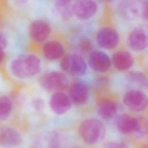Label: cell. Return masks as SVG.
I'll return each instance as SVG.
<instances>
[{
	"mask_svg": "<svg viewBox=\"0 0 148 148\" xmlns=\"http://www.w3.org/2000/svg\"><path fill=\"white\" fill-rule=\"evenodd\" d=\"M142 6L143 4L136 1H123L119 6V13L123 18L134 21L142 16Z\"/></svg>",
	"mask_w": 148,
	"mask_h": 148,
	"instance_id": "9c48e42d",
	"label": "cell"
},
{
	"mask_svg": "<svg viewBox=\"0 0 148 148\" xmlns=\"http://www.w3.org/2000/svg\"><path fill=\"white\" fill-rule=\"evenodd\" d=\"M79 132L83 140L89 145L97 144L105 136L103 124L97 119H87L83 121L79 127Z\"/></svg>",
	"mask_w": 148,
	"mask_h": 148,
	"instance_id": "7a4b0ae2",
	"label": "cell"
},
{
	"mask_svg": "<svg viewBox=\"0 0 148 148\" xmlns=\"http://www.w3.org/2000/svg\"><path fill=\"white\" fill-rule=\"evenodd\" d=\"M112 61L109 56L103 51L95 50L91 51L88 57V64L92 69L98 72L107 71Z\"/></svg>",
	"mask_w": 148,
	"mask_h": 148,
	"instance_id": "30bf717a",
	"label": "cell"
},
{
	"mask_svg": "<svg viewBox=\"0 0 148 148\" xmlns=\"http://www.w3.org/2000/svg\"><path fill=\"white\" fill-rule=\"evenodd\" d=\"M102 148H129L125 143L117 142H109L106 143Z\"/></svg>",
	"mask_w": 148,
	"mask_h": 148,
	"instance_id": "603a6c76",
	"label": "cell"
},
{
	"mask_svg": "<svg viewBox=\"0 0 148 148\" xmlns=\"http://www.w3.org/2000/svg\"><path fill=\"white\" fill-rule=\"evenodd\" d=\"M72 6L73 3L71 1L66 0H59L54 2V7L57 13L64 19H68L73 14Z\"/></svg>",
	"mask_w": 148,
	"mask_h": 148,
	"instance_id": "d6986e66",
	"label": "cell"
},
{
	"mask_svg": "<svg viewBox=\"0 0 148 148\" xmlns=\"http://www.w3.org/2000/svg\"><path fill=\"white\" fill-rule=\"evenodd\" d=\"M128 44L133 50L139 51L148 47V25H140L130 32Z\"/></svg>",
	"mask_w": 148,
	"mask_h": 148,
	"instance_id": "8992f818",
	"label": "cell"
},
{
	"mask_svg": "<svg viewBox=\"0 0 148 148\" xmlns=\"http://www.w3.org/2000/svg\"><path fill=\"white\" fill-rule=\"evenodd\" d=\"M116 124L118 131L123 134L138 132L140 130V124L139 120L128 114H122L119 116Z\"/></svg>",
	"mask_w": 148,
	"mask_h": 148,
	"instance_id": "8fae6325",
	"label": "cell"
},
{
	"mask_svg": "<svg viewBox=\"0 0 148 148\" xmlns=\"http://www.w3.org/2000/svg\"><path fill=\"white\" fill-rule=\"evenodd\" d=\"M40 86L49 91L60 92L65 90L68 84V78L64 73L53 71L45 73L39 80Z\"/></svg>",
	"mask_w": 148,
	"mask_h": 148,
	"instance_id": "3957f363",
	"label": "cell"
},
{
	"mask_svg": "<svg viewBox=\"0 0 148 148\" xmlns=\"http://www.w3.org/2000/svg\"><path fill=\"white\" fill-rule=\"evenodd\" d=\"M124 105L130 109L140 112L148 106V97L139 90H130L127 91L123 98Z\"/></svg>",
	"mask_w": 148,
	"mask_h": 148,
	"instance_id": "5b68a950",
	"label": "cell"
},
{
	"mask_svg": "<svg viewBox=\"0 0 148 148\" xmlns=\"http://www.w3.org/2000/svg\"><path fill=\"white\" fill-rule=\"evenodd\" d=\"M72 102L80 105L86 103L89 98L90 92L87 86L83 83L77 82L73 83L69 91Z\"/></svg>",
	"mask_w": 148,
	"mask_h": 148,
	"instance_id": "5bb4252c",
	"label": "cell"
},
{
	"mask_svg": "<svg viewBox=\"0 0 148 148\" xmlns=\"http://www.w3.org/2000/svg\"><path fill=\"white\" fill-rule=\"evenodd\" d=\"M12 109V101L8 97H0V119L4 120L8 118L11 113Z\"/></svg>",
	"mask_w": 148,
	"mask_h": 148,
	"instance_id": "44dd1931",
	"label": "cell"
},
{
	"mask_svg": "<svg viewBox=\"0 0 148 148\" xmlns=\"http://www.w3.org/2000/svg\"><path fill=\"white\" fill-rule=\"evenodd\" d=\"M128 81L140 88H148V78L142 73L132 71L127 75Z\"/></svg>",
	"mask_w": 148,
	"mask_h": 148,
	"instance_id": "ffe728a7",
	"label": "cell"
},
{
	"mask_svg": "<svg viewBox=\"0 0 148 148\" xmlns=\"http://www.w3.org/2000/svg\"><path fill=\"white\" fill-rule=\"evenodd\" d=\"M71 106L72 101L69 97L61 91L54 92L50 98V108L57 114L65 113L71 109Z\"/></svg>",
	"mask_w": 148,
	"mask_h": 148,
	"instance_id": "4fadbf2b",
	"label": "cell"
},
{
	"mask_svg": "<svg viewBox=\"0 0 148 148\" xmlns=\"http://www.w3.org/2000/svg\"><path fill=\"white\" fill-rule=\"evenodd\" d=\"M144 148H148V146H146V147H145Z\"/></svg>",
	"mask_w": 148,
	"mask_h": 148,
	"instance_id": "4316f807",
	"label": "cell"
},
{
	"mask_svg": "<svg viewBox=\"0 0 148 148\" xmlns=\"http://www.w3.org/2000/svg\"><path fill=\"white\" fill-rule=\"evenodd\" d=\"M79 47L82 52L87 53L92 50V45L91 40H90L88 39L83 38L79 42Z\"/></svg>",
	"mask_w": 148,
	"mask_h": 148,
	"instance_id": "7402d4cb",
	"label": "cell"
},
{
	"mask_svg": "<svg viewBox=\"0 0 148 148\" xmlns=\"http://www.w3.org/2000/svg\"><path fill=\"white\" fill-rule=\"evenodd\" d=\"M22 141L23 138L20 132L13 128L5 127L0 131V143L3 145L18 146Z\"/></svg>",
	"mask_w": 148,
	"mask_h": 148,
	"instance_id": "2e32d148",
	"label": "cell"
},
{
	"mask_svg": "<svg viewBox=\"0 0 148 148\" xmlns=\"http://www.w3.org/2000/svg\"><path fill=\"white\" fill-rule=\"evenodd\" d=\"M114 67L119 71H125L131 68L134 64V58L131 54L125 50H120L115 53L112 58Z\"/></svg>",
	"mask_w": 148,
	"mask_h": 148,
	"instance_id": "9a60e30c",
	"label": "cell"
},
{
	"mask_svg": "<svg viewBox=\"0 0 148 148\" xmlns=\"http://www.w3.org/2000/svg\"><path fill=\"white\" fill-rule=\"evenodd\" d=\"M42 51L45 57L50 60H55L62 57L64 53L63 45L57 40L46 42L43 46Z\"/></svg>",
	"mask_w": 148,
	"mask_h": 148,
	"instance_id": "e0dca14e",
	"label": "cell"
},
{
	"mask_svg": "<svg viewBox=\"0 0 148 148\" xmlns=\"http://www.w3.org/2000/svg\"><path fill=\"white\" fill-rule=\"evenodd\" d=\"M5 53L3 52V50L0 49V64L3 61V60L5 58Z\"/></svg>",
	"mask_w": 148,
	"mask_h": 148,
	"instance_id": "484cf974",
	"label": "cell"
},
{
	"mask_svg": "<svg viewBox=\"0 0 148 148\" xmlns=\"http://www.w3.org/2000/svg\"><path fill=\"white\" fill-rule=\"evenodd\" d=\"M60 65L63 71L75 76L83 75L87 69L84 59L76 54H69L64 56Z\"/></svg>",
	"mask_w": 148,
	"mask_h": 148,
	"instance_id": "277c9868",
	"label": "cell"
},
{
	"mask_svg": "<svg viewBox=\"0 0 148 148\" xmlns=\"http://www.w3.org/2000/svg\"><path fill=\"white\" fill-rule=\"evenodd\" d=\"M118 107L116 103L109 99H103L97 105V113L103 119H110L117 113Z\"/></svg>",
	"mask_w": 148,
	"mask_h": 148,
	"instance_id": "ac0fdd59",
	"label": "cell"
},
{
	"mask_svg": "<svg viewBox=\"0 0 148 148\" xmlns=\"http://www.w3.org/2000/svg\"><path fill=\"white\" fill-rule=\"evenodd\" d=\"M7 45V40L6 37L0 32V49L3 50Z\"/></svg>",
	"mask_w": 148,
	"mask_h": 148,
	"instance_id": "cb8c5ba5",
	"label": "cell"
},
{
	"mask_svg": "<svg viewBox=\"0 0 148 148\" xmlns=\"http://www.w3.org/2000/svg\"><path fill=\"white\" fill-rule=\"evenodd\" d=\"M142 16L148 20V1L143 3L142 6Z\"/></svg>",
	"mask_w": 148,
	"mask_h": 148,
	"instance_id": "d4e9b609",
	"label": "cell"
},
{
	"mask_svg": "<svg viewBox=\"0 0 148 148\" xmlns=\"http://www.w3.org/2000/svg\"><path fill=\"white\" fill-rule=\"evenodd\" d=\"M98 10V4L91 0H79L73 3V14L76 17L86 20L92 17Z\"/></svg>",
	"mask_w": 148,
	"mask_h": 148,
	"instance_id": "ba28073f",
	"label": "cell"
},
{
	"mask_svg": "<svg viewBox=\"0 0 148 148\" xmlns=\"http://www.w3.org/2000/svg\"><path fill=\"white\" fill-rule=\"evenodd\" d=\"M40 59L34 54H24L14 59L10 64L13 75L20 79L32 77L40 70Z\"/></svg>",
	"mask_w": 148,
	"mask_h": 148,
	"instance_id": "6da1fadb",
	"label": "cell"
},
{
	"mask_svg": "<svg viewBox=\"0 0 148 148\" xmlns=\"http://www.w3.org/2000/svg\"><path fill=\"white\" fill-rule=\"evenodd\" d=\"M29 32L32 39L37 42H43L47 39L51 28L49 24L43 20H36L29 25Z\"/></svg>",
	"mask_w": 148,
	"mask_h": 148,
	"instance_id": "7c38bea8",
	"label": "cell"
},
{
	"mask_svg": "<svg viewBox=\"0 0 148 148\" xmlns=\"http://www.w3.org/2000/svg\"><path fill=\"white\" fill-rule=\"evenodd\" d=\"M119 35L117 31L109 27L101 28L96 36L98 45L105 49H112L116 47L119 42Z\"/></svg>",
	"mask_w": 148,
	"mask_h": 148,
	"instance_id": "52a82bcc",
	"label": "cell"
}]
</instances>
